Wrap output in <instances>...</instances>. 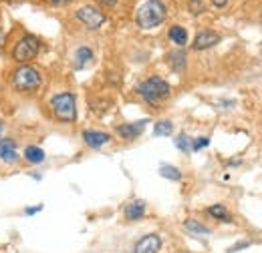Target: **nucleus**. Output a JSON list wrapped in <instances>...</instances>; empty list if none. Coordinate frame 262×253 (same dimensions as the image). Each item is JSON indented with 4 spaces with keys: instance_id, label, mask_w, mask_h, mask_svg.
<instances>
[{
    "instance_id": "1",
    "label": "nucleus",
    "mask_w": 262,
    "mask_h": 253,
    "mask_svg": "<svg viewBox=\"0 0 262 253\" xmlns=\"http://www.w3.org/2000/svg\"><path fill=\"white\" fill-rule=\"evenodd\" d=\"M135 93L141 96V100L147 103L149 107H160L162 103H165L171 96V87H169V83L165 79L154 74V77L143 79L135 87Z\"/></svg>"
},
{
    "instance_id": "2",
    "label": "nucleus",
    "mask_w": 262,
    "mask_h": 253,
    "mask_svg": "<svg viewBox=\"0 0 262 253\" xmlns=\"http://www.w3.org/2000/svg\"><path fill=\"white\" fill-rule=\"evenodd\" d=\"M167 18V8L164 0H145L135 10V22L141 31H151L160 24H164Z\"/></svg>"
},
{
    "instance_id": "3",
    "label": "nucleus",
    "mask_w": 262,
    "mask_h": 253,
    "mask_svg": "<svg viewBox=\"0 0 262 253\" xmlns=\"http://www.w3.org/2000/svg\"><path fill=\"white\" fill-rule=\"evenodd\" d=\"M10 83H12L14 91H18V93H36L42 87V74L31 64H20L12 72Z\"/></svg>"
},
{
    "instance_id": "4",
    "label": "nucleus",
    "mask_w": 262,
    "mask_h": 253,
    "mask_svg": "<svg viewBox=\"0 0 262 253\" xmlns=\"http://www.w3.org/2000/svg\"><path fill=\"white\" fill-rule=\"evenodd\" d=\"M51 111L57 121L61 123H75L77 121V96L71 91H63L51 96Z\"/></svg>"
},
{
    "instance_id": "5",
    "label": "nucleus",
    "mask_w": 262,
    "mask_h": 253,
    "mask_svg": "<svg viewBox=\"0 0 262 253\" xmlns=\"http://www.w3.org/2000/svg\"><path fill=\"white\" fill-rule=\"evenodd\" d=\"M40 53V40L34 36V34H25L14 46H12V59L16 63L27 64L34 61Z\"/></svg>"
},
{
    "instance_id": "6",
    "label": "nucleus",
    "mask_w": 262,
    "mask_h": 253,
    "mask_svg": "<svg viewBox=\"0 0 262 253\" xmlns=\"http://www.w3.org/2000/svg\"><path fill=\"white\" fill-rule=\"evenodd\" d=\"M75 18L81 24H85L89 31H99L105 24V20H107V16L99 10L97 6H93V4H85V6L77 8L75 10Z\"/></svg>"
},
{
    "instance_id": "7",
    "label": "nucleus",
    "mask_w": 262,
    "mask_h": 253,
    "mask_svg": "<svg viewBox=\"0 0 262 253\" xmlns=\"http://www.w3.org/2000/svg\"><path fill=\"white\" fill-rule=\"evenodd\" d=\"M162 245L164 241L160 233H147L141 239H137V243L133 245V253H160Z\"/></svg>"
},
{
    "instance_id": "8",
    "label": "nucleus",
    "mask_w": 262,
    "mask_h": 253,
    "mask_svg": "<svg viewBox=\"0 0 262 253\" xmlns=\"http://www.w3.org/2000/svg\"><path fill=\"white\" fill-rule=\"evenodd\" d=\"M220 40H222V36L216 31H212V29H202V31H198L196 38H194V42H192V48H194V50H208V48L216 46Z\"/></svg>"
},
{
    "instance_id": "9",
    "label": "nucleus",
    "mask_w": 262,
    "mask_h": 253,
    "mask_svg": "<svg viewBox=\"0 0 262 253\" xmlns=\"http://www.w3.org/2000/svg\"><path fill=\"white\" fill-rule=\"evenodd\" d=\"M147 123H149L147 119H141V121H135V123H123V125L115 127V133H117L123 141H133V139H137V137L145 131Z\"/></svg>"
},
{
    "instance_id": "10",
    "label": "nucleus",
    "mask_w": 262,
    "mask_h": 253,
    "mask_svg": "<svg viewBox=\"0 0 262 253\" xmlns=\"http://www.w3.org/2000/svg\"><path fill=\"white\" fill-rule=\"evenodd\" d=\"M111 141V135L105 131H95V129H87L83 131V143L89 149H101L103 145H107Z\"/></svg>"
},
{
    "instance_id": "11",
    "label": "nucleus",
    "mask_w": 262,
    "mask_h": 253,
    "mask_svg": "<svg viewBox=\"0 0 262 253\" xmlns=\"http://www.w3.org/2000/svg\"><path fill=\"white\" fill-rule=\"evenodd\" d=\"M93 61H95V53H93L91 46H87V44L77 46V50H75V55H73V63H75V68H77V70L87 68Z\"/></svg>"
},
{
    "instance_id": "12",
    "label": "nucleus",
    "mask_w": 262,
    "mask_h": 253,
    "mask_svg": "<svg viewBox=\"0 0 262 253\" xmlns=\"http://www.w3.org/2000/svg\"><path fill=\"white\" fill-rule=\"evenodd\" d=\"M145 211H147L145 201H143V199H135V201L127 203V207L123 209V217H125L127 221H139V219L145 215Z\"/></svg>"
},
{
    "instance_id": "13",
    "label": "nucleus",
    "mask_w": 262,
    "mask_h": 253,
    "mask_svg": "<svg viewBox=\"0 0 262 253\" xmlns=\"http://www.w3.org/2000/svg\"><path fill=\"white\" fill-rule=\"evenodd\" d=\"M0 161H4V163H16L18 161V151H16L14 139H2L0 141Z\"/></svg>"
},
{
    "instance_id": "14",
    "label": "nucleus",
    "mask_w": 262,
    "mask_h": 253,
    "mask_svg": "<svg viewBox=\"0 0 262 253\" xmlns=\"http://www.w3.org/2000/svg\"><path fill=\"white\" fill-rule=\"evenodd\" d=\"M167 63H169V68H171V70H176V72H182V70L186 68L188 57H186V53H184L182 48H178V50H171V53H169V57H167Z\"/></svg>"
},
{
    "instance_id": "15",
    "label": "nucleus",
    "mask_w": 262,
    "mask_h": 253,
    "mask_svg": "<svg viewBox=\"0 0 262 253\" xmlns=\"http://www.w3.org/2000/svg\"><path fill=\"white\" fill-rule=\"evenodd\" d=\"M167 36H169V40L176 44V46H186L188 44V31L184 29V27H180V24H173V27H169V31H167Z\"/></svg>"
},
{
    "instance_id": "16",
    "label": "nucleus",
    "mask_w": 262,
    "mask_h": 253,
    "mask_svg": "<svg viewBox=\"0 0 262 253\" xmlns=\"http://www.w3.org/2000/svg\"><path fill=\"white\" fill-rule=\"evenodd\" d=\"M206 213L212 217V219H216V221H226V223H232V215H230L228 207L226 205H210L208 209H206Z\"/></svg>"
},
{
    "instance_id": "17",
    "label": "nucleus",
    "mask_w": 262,
    "mask_h": 253,
    "mask_svg": "<svg viewBox=\"0 0 262 253\" xmlns=\"http://www.w3.org/2000/svg\"><path fill=\"white\" fill-rule=\"evenodd\" d=\"M25 161L31 163V165H40L45 161V151L40 147H36V145H29L25 149Z\"/></svg>"
},
{
    "instance_id": "18",
    "label": "nucleus",
    "mask_w": 262,
    "mask_h": 253,
    "mask_svg": "<svg viewBox=\"0 0 262 253\" xmlns=\"http://www.w3.org/2000/svg\"><path fill=\"white\" fill-rule=\"evenodd\" d=\"M184 229L190 231V233H194V235H210L212 233V229L208 225L200 223L198 219H186L184 221Z\"/></svg>"
},
{
    "instance_id": "19",
    "label": "nucleus",
    "mask_w": 262,
    "mask_h": 253,
    "mask_svg": "<svg viewBox=\"0 0 262 253\" xmlns=\"http://www.w3.org/2000/svg\"><path fill=\"white\" fill-rule=\"evenodd\" d=\"M160 175L164 177V179H169V181H180L182 179V171L178 169V167H173V165H160Z\"/></svg>"
},
{
    "instance_id": "20",
    "label": "nucleus",
    "mask_w": 262,
    "mask_h": 253,
    "mask_svg": "<svg viewBox=\"0 0 262 253\" xmlns=\"http://www.w3.org/2000/svg\"><path fill=\"white\" fill-rule=\"evenodd\" d=\"M171 133H173V123L167 121V119L158 121V123L154 125V135H156V137H169Z\"/></svg>"
},
{
    "instance_id": "21",
    "label": "nucleus",
    "mask_w": 262,
    "mask_h": 253,
    "mask_svg": "<svg viewBox=\"0 0 262 253\" xmlns=\"http://www.w3.org/2000/svg\"><path fill=\"white\" fill-rule=\"evenodd\" d=\"M192 143H194V139H192L190 135H186V133H180V135L176 137V147H178L182 153H192Z\"/></svg>"
},
{
    "instance_id": "22",
    "label": "nucleus",
    "mask_w": 262,
    "mask_h": 253,
    "mask_svg": "<svg viewBox=\"0 0 262 253\" xmlns=\"http://www.w3.org/2000/svg\"><path fill=\"white\" fill-rule=\"evenodd\" d=\"M210 145V137H198L192 143V151H200V149H206Z\"/></svg>"
},
{
    "instance_id": "23",
    "label": "nucleus",
    "mask_w": 262,
    "mask_h": 253,
    "mask_svg": "<svg viewBox=\"0 0 262 253\" xmlns=\"http://www.w3.org/2000/svg\"><path fill=\"white\" fill-rule=\"evenodd\" d=\"M42 211V203L40 205H33V207H29V209H25V215H36V213H40Z\"/></svg>"
},
{
    "instance_id": "24",
    "label": "nucleus",
    "mask_w": 262,
    "mask_h": 253,
    "mask_svg": "<svg viewBox=\"0 0 262 253\" xmlns=\"http://www.w3.org/2000/svg\"><path fill=\"white\" fill-rule=\"evenodd\" d=\"M212 2V6H216V8H224V6H228L230 0H210Z\"/></svg>"
},
{
    "instance_id": "25",
    "label": "nucleus",
    "mask_w": 262,
    "mask_h": 253,
    "mask_svg": "<svg viewBox=\"0 0 262 253\" xmlns=\"http://www.w3.org/2000/svg\"><path fill=\"white\" fill-rule=\"evenodd\" d=\"M103 6H107V8H113L115 4H117V0H99Z\"/></svg>"
},
{
    "instance_id": "26",
    "label": "nucleus",
    "mask_w": 262,
    "mask_h": 253,
    "mask_svg": "<svg viewBox=\"0 0 262 253\" xmlns=\"http://www.w3.org/2000/svg\"><path fill=\"white\" fill-rule=\"evenodd\" d=\"M200 2H202V0H190V6H192V8L196 10L198 6H200Z\"/></svg>"
},
{
    "instance_id": "27",
    "label": "nucleus",
    "mask_w": 262,
    "mask_h": 253,
    "mask_svg": "<svg viewBox=\"0 0 262 253\" xmlns=\"http://www.w3.org/2000/svg\"><path fill=\"white\" fill-rule=\"evenodd\" d=\"M2 131H4V125H2V123H0V135H2Z\"/></svg>"
},
{
    "instance_id": "28",
    "label": "nucleus",
    "mask_w": 262,
    "mask_h": 253,
    "mask_svg": "<svg viewBox=\"0 0 262 253\" xmlns=\"http://www.w3.org/2000/svg\"><path fill=\"white\" fill-rule=\"evenodd\" d=\"M182 253H192V251H182Z\"/></svg>"
}]
</instances>
